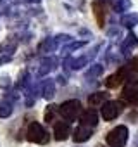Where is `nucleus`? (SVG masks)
Returning <instances> with one entry per match:
<instances>
[{
    "mask_svg": "<svg viewBox=\"0 0 138 147\" xmlns=\"http://www.w3.org/2000/svg\"><path fill=\"white\" fill-rule=\"evenodd\" d=\"M131 7V0H112V9L116 12H124Z\"/></svg>",
    "mask_w": 138,
    "mask_h": 147,
    "instance_id": "obj_18",
    "label": "nucleus"
},
{
    "mask_svg": "<svg viewBox=\"0 0 138 147\" xmlns=\"http://www.w3.org/2000/svg\"><path fill=\"white\" fill-rule=\"evenodd\" d=\"M123 82H124V80H123V76L119 75V71H117V73L111 75V76L105 80V87H107V88H116V87H119Z\"/></svg>",
    "mask_w": 138,
    "mask_h": 147,
    "instance_id": "obj_17",
    "label": "nucleus"
},
{
    "mask_svg": "<svg viewBox=\"0 0 138 147\" xmlns=\"http://www.w3.org/2000/svg\"><path fill=\"white\" fill-rule=\"evenodd\" d=\"M80 121H81V125L93 128V126H97V123H98V114H97L95 109L90 107V109H86V111H83V113L80 114Z\"/></svg>",
    "mask_w": 138,
    "mask_h": 147,
    "instance_id": "obj_8",
    "label": "nucleus"
},
{
    "mask_svg": "<svg viewBox=\"0 0 138 147\" xmlns=\"http://www.w3.org/2000/svg\"><path fill=\"white\" fill-rule=\"evenodd\" d=\"M54 114H55V106H48V109H47V113H45V121L50 123L52 118H54Z\"/></svg>",
    "mask_w": 138,
    "mask_h": 147,
    "instance_id": "obj_24",
    "label": "nucleus"
},
{
    "mask_svg": "<svg viewBox=\"0 0 138 147\" xmlns=\"http://www.w3.org/2000/svg\"><path fill=\"white\" fill-rule=\"evenodd\" d=\"M59 45H57V42H55V36L54 38H45V40H42L40 42V45H38V50L40 52H43V54H47V52H54L55 49H57Z\"/></svg>",
    "mask_w": 138,
    "mask_h": 147,
    "instance_id": "obj_12",
    "label": "nucleus"
},
{
    "mask_svg": "<svg viewBox=\"0 0 138 147\" xmlns=\"http://www.w3.org/2000/svg\"><path fill=\"white\" fill-rule=\"evenodd\" d=\"M4 2H5V0H0V4H4Z\"/></svg>",
    "mask_w": 138,
    "mask_h": 147,
    "instance_id": "obj_27",
    "label": "nucleus"
},
{
    "mask_svg": "<svg viewBox=\"0 0 138 147\" xmlns=\"http://www.w3.org/2000/svg\"><path fill=\"white\" fill-rule=\"evenodd\" d=\"M88 55H81V57H76V59H73L71 57V69H81L83 66H86L88 64Z\"/></svg>",
    "mask_w": 138,
    "mask_h": 147,
    "instance_id": "obj_21",
    "label": "nucleus"
},
{
    "mask_svg": "<svg viewBox=\"0 0 138 147\" xmlns=\"http://www.w3.org/2000/svg\"><path fill=\"white\" fill-rule=\"evenodd\" d=\"M57 111H59V114H60L66 121H74V119H78V116L81 114V104H80V100L71 99V100L62 102V104L57 107Z\"/></svg>",
    "mask_w": 138,
    "mask_h": 147,
    "instance_id": "obj_1",
    "label": "nucleus"
},
{
    "mask_svg": "<svg viewBox=\"0 0 138 147\" xmlns=\"http://www.w3.org/2000/svg\"><path fill=\"white\" fill-rule=\"evenodd\" d=\"M14 111V106L11 100L4 99V100H0V118H9Z\"/></svg>",
    "mask_w": 138,
    "mask_h": 147,
    "instance_id": "obj_15",
    "label": "nucleus"
},
{
    "mask_svg": "<svg viewBox=\"0 0 138 147\" xmlns=\"http://www.w3.org/2000/svg\"><path fill=\"white\" fill-rule=\"evenodd\" d=\"M121 24H123L124 28H133V26H136V24H138V14H136V12L124 14V16L121 18Z\"/></svg>",
    "mask_w": 138,
    "mask_h": 147,
    "instance_id": "obj_14",
    "label": "nucleus"
},
{
    "mask_svg": "<svg viewBox=\"0 0 138 147\" xmlns=\"http://www.w3.org/2000/svg\"><path fill=\"white\" fill-rule=\"evenodd\" d=\"M9 87H11V78L7 75L0 76V88H9Z\"/></svg>",
    "mask_w": 138,
    "mask_h": 147,
    "instance_id": "obj_25",
    "label": "nucleus"
},
{
    "mask_svg": "<svg viewBox=\"0 0 138 147\" xmlns=\"http://www.w3.org/2000/svg\"><path fill=\"white\" fill-rule=\"evenodd\" d=\"M26 135H28V140H29V142H33V144H47V142L50 140L48 131H47V130L38 123V121L29 123Z\"/></svg>",
    "mask_w": 138,
    "mask_h": 147,
    "instance_id": "obj_3",
    "label": "nucleus"
},
{
    "mask_svg": "<svg viewBox=\"0 0 138 147\" xmlns=\"http://www.w3.org/2000/svg\"><path fill=\"white\" fill-rule=\"evenodd\" d=\"M92 137V128L90 126H85V125H80L76 130H74V135H73V138H74V142H86L88 138Z\"/></svg>",
    "mask_w": 138,
    "mask_h": 147,
    "instance_id": "obj_11",
    "label": "nucleus"
},
{
    "mask_svg": "<svg viewBox=\"0 0 138 147\" xmlns=\"http://www.w3.org/2000/svg\"><path fill=\"white\" fill-rule=\"evenodd\" d=\"M102 73H104V66H102V64H93L92 67L86 69L85 76H86V78H97V76L102 75Z\"/></svg>",
    "mask_w": 138,
    "mask_h": 147,
    "instance_id": "obj_20",
    "label": "nucleus"
},
{
    "mask_svg": "<svg viewBox=\"0 0 138 147\" xmlns=\"http://www.w3.org/2000/svg\"><path fill=\"white\" fill-rule=\"evenodd\" d=\"M57 80H59V83H62V85H64V83H66V76H62V75H60V76H59V78H57Z\"/></svg>",
    "mask_w": 138,
    "mask_h": 147,
    "instance_id": "obj_26",
    "label": "nucleus"
},
{
    "mask_svg": "<svg viewBox=\"0 0 138 147\" xmlns=\"http://www.w3.org/2000/svg\"><path fill=\"white\" fill-rule=\"evenodd\" d=\"M128 137H129V131L124 125H119L116 128H112L107 137H105V142L111 145V147H124L126 142H128Z\"/></svg>",
    "mask_w": 138,
    "mask_h": 147,
    "instance_id": "obj_2",
    "label": "nucleus"
},
{
    "mask_svg": "<svg viewBox=\"0 0 138 147\" xmlns=\"http://www.w3.org/2000/svg\"><path fill=\"white\" fill-rule=\"evenodd\" d=\"M123 97L129 104L138 106V78H129L128 80V85L123 90Z\"/></svg>",
    "mask_w": 138,
    "mask_h": 147,
    "instance_id": "obj_5",
    "label": "nucleus"
},
{
    "mask_svg": "<svg viewBox=\"0 0 138 147\" xmlns=\"http://www.w3.org/2000/svg\"><path fill=\"white\" fill-rule=\"evenodd\" d=\"M71 40H73V36H71V35H57V36H55L57 45H60V43H69Z\"/></svg>",
    "mask_w": 138,
    "mask_h": 147,
    "instance_id": "obj_23",
    "label": "nucleus"
},
{
    "mask_svg": "<svg viewBox=\"0 0 138 147\" xmlns=\"http://www.w3.org/2000/svg\"><path fill=\"white\" fill-rule=\"evenodd\" d=\"M85 45H86V42H69L67 45H62V55L67 57L71 52H74V50H78V49H81Z\"/></svg>",
    "mask_w": 138,
    "mask_h": 147,
    "instance_id": "obj_16",
    "label": "nucleus"
},
{
    "mask_svg": "<svg viewBox=\"0 0 138 147\" xmlns=\"http://www.w3.org/2000/svg\"><path fill=\"white\" fill-rule=\"evenodd\" d=\"M97 147H102V145H97Z\"/></svg>",
    "mask_w": 138,
    "mask_h": 147,
    "instance_id": "obj_28",
    "label": "nucleus"
},
{
    "mask_svg": "<svg viewBox=\"0 0 138 147\" xmlns=\"http://www.w3.org/2000/svg\"><path fill=\"white\" fill-rule=\"evenodd\" d=\"M55 66H57V59H55L54 55L43 57V59L40 61V66H38L36 75H38V76H45V75H48L52 69H55Z\"/></svg>",
    "mask_w": 138,
    "mask_h": 147,
    "instance_id": "obj_6",
    "label": "nucleus"
},
{
    "mask_svg": "<svg viewBox=\"0 0 138 147\" xmlns=\"http://www.w3.org/2000/svg\"><path fill=\"white\" fill-rule=\"evenodd\" d=\"M107 94L105 92H95V94H92L90 97H88V104L92 106V107H98V106H102V104H105L107 100Z\"/></svg>",
    "mask_w": 138,
    "mask_h": 147,
    "instance_id": "obj_13",
    "label": "nucleus"
},
{
    "mask_svg": "<svg viewBox=\"0 0 138 147\" xmlns=\"http://www.w3.org/2000/svg\"><path fill=\"white\" fill-rule=\"evenodd\" d=\"M69 133H71V126H69V123H64V121H57L54 125V137L55 140L62 142L69 137Z\"/></svg>",
    "mask_w": 138,
    "mask_h": 147,
    "instance_id": "obj_9",
    "label": "nucleus"
},
{
    "mask_svg": "<svg viewBox=\"0 0 138 147\" xmlns=\"http://www.w3.org/2000/svg\"><path fill=\"white\" fill-rule=\"evenodd\" d=\"M31 80H29V75H28V71H23L21 75H19V80H17V90H28Z\"/></svg>",
    "mask_w": 138,
    "mask_h": 147,
    "instance_id": "obj_19",
    "label": "nucleus"
},
{
    "mask_svg": "<svg viewBox=\"0 0 138 147\" xmlns=\"http://www.w3.org/2000/svg\"><path fill=\"white\" fill-rule=\"evenodd\" d=\"M93 9H95L97 19H98V26L104 28V26H105V21H104V18H102V5H100V2H95V4H93Z\"/></svg>",
    "mask_w": 138,
    "mask_h": 147,
    "instance_id": "obj_22",
    "label": "nucleus"
},
{
    "mask_svg": "<svg viewBox=\"0 0 138 147\" xmlns=\"http://www.w3.org/2000/svg\"><path fill=\"white\" fill-rule=\"evenodd\" d=\"M40 88H42V97L47 99V100H50L55 95V83H54V80H43L40 83Z\"/></svg>",
    "mask_w": 138,
    "mask_h": 147,
    "instance_id": "obj_10",
    "label": "nucleus"
},
{
    "mask_svg": "<svg viewBox=\"0 0 138 147\" xmlns=\"http://www.w3.org/2000/svg\"><path fill=\"white\" fill-rule=\"evenodd\" d=\"M121 111H123V104L119 100H107L105 104H102V118L105 121L116 119Z\"/></svg>",
    "mask_w": 138,
    "mask_h": 147,
    "instance_id": "obj_4",
    "label": "nucleus"
},
{
    "mask_svg": "<svg viewBox=\"0 0 138 147\" xmlns=\"http://www.w3.org/2000/svg\"><path fill=\"white\" fill-rule=\"evenodd\" d=\"M136 47H138V36L133 35V33H129V35L123 40V43H121V52H123V55L129 57L131 52H133Z\"/></svg>",
    "mask_w": 138,
    "mask_h": 147,
    "instance_id": "obj_7",
    "label": "nucleus"
}]
</instances>
